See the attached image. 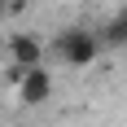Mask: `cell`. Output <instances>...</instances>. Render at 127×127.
I'll return each instance as SVG.
<instances>
[{
    "label": "cell",
    "instance_id": "3",
    "mask_svg": "<svg viewBox=\"0 0 127 127\" xmlns=\"http://www.w3.org/2000/svg\"><path fill=\"white\" fill-rule=\"evenodd\" d=\"M18 96H22V105H44L53 96V75L48 66H35V70H26L22 83H18Z\"/></svg>",
    "mask_w": 127,
    "mask_h": 127
},
{
    "label": "cell",
    "instance_id": "2",
    "mask_svg": "<svg viewBox=\"0 0 127 127\" xmlns=\"http://www.w3.org/2000/svg\"><path fill=\"white\" fill-rule=\"evenodd\" d=\"M4 53H9V62L18 66V70H35V66H44V39L31 35V31H13L9 44H4Z\"/></svg>",
    "mask_w": 127,
    "mask_h": 127
},
{
    "label": "cell",
    "instance_id": "4",
    "mask_svg": "<svg viewBox=\"0 0 127 127\" xmlns=\"http://www.w3.org/2000/svg\"><path fill=\"white\" fill-rule=\"evenodd\" d=\"M101 44L105 48H127V4L105 22V31H101Z\"/></svg>",
    "mask_w": 127,
    "mask_h": 127
},
{
    "label": "cell",
    "instance_id": "5",
    "mask_svg": "<svg viewBox=\"0 0 127 127\" xmlns=\"http://www.w3.org/2000/svg\"><path fill=\"white\" fill-rule=\"evenodd\" d=\"M4 9H9V0H0V13H4Z\"/></svg>",
    "mask_w": 127,
    "mask_h": 127
},
{
    "label": "cell",
    "instance_id": "1",
    "mask_svg": "<svg viewBox=\"0 0 127 127\" xmlns=\"http://www.w3.org/2000/svg\"><path fill=\"white\" fill-rule=\"evenodd\" d=\"M48 53L57 57L62 66H92L96 57H101V35L96 31H88V26H66V31H57L48 44Z\"/></svg>",
    "mask_w": 127,
    "mask_h": 127
}]
</instances>
